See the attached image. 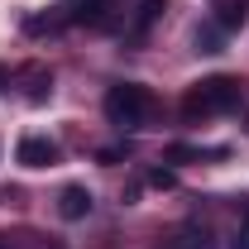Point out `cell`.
Here are the masks:
<instances>
[{"label":"cell","mask_w":249,"mask_h":249,"mask_svg":"<svg viewBox=\"0 0 249 249\" xmlns=\"http://www.w3.org/2000/svg\"><path fill=\"white\" fill-rule=\"evenodd\" d=\"M240 106H245V82L230 72H216V77H201L182 91V120L196 124V120H211V115H230Z\"/></svg>","instance_id":"obj_1"},{"label":"cell","mask_w":249,"mask_h":249,"mask_svg":"<svg viewBox=\"0 0 249 249\" xmlns=\"http://www.w3.org/2000/svg\"><path fill=\"white\" fill-rule=\"evenodd\" d=\"M101 110H106V120L115 124V129H139V124L154 115V91L144 82H115L106 91V101H101Z\"/></svg>","instance_id":"obj_2"},{"label":"cell","mask_w":249,"mask_h":249,"mask_svg":"<svg viewBox=\"0 0 249 249\" xmlns=\"http://www.w3.org/2000/svg\"><path fill=\"white\" fill-rule=\"evenodd\" d=\"M58 158H62V149L48 134H24V139L15 144V163H24V168H53Z\"/></svg>","instance_id":"obj_3"},{"label":"cell","mask_w":249,"mask_h":249,"mask_svg":"<svg viewBox=\"0 0 249 249\" xmlns=\"http://www.w3.org/2000/svg\"><path fill=\"white\" fill-rule=\"evenodd\" d=\"M115 10L120 0H72V24H87V29H110L115 24Z\"/></svg>","instance_id":"obj_4"},{"label":"cell","mask_w":249,"mask_h":249,"mask_svg":"<svg viewBox=\"0 0 249 249\" xmlns=\"http://www.w3.org/2000/svg\"><path fill=\"white\" fill-rule=\"evenodd\" d=\"M163 15H168V0H139L134 15H129V43H139V38L154 29Z\"/></svg>","instance_id":"obj_5"},{"label":"cell","mask_w":249,"mask_h":249,"mask_svg":"<svg viewBox=\"0 0 249 249\" xmlns=\"http://www.w3.org/2000/svg\"><path fill=\"white\" fill-rule=\"evenodd\" d=\"M87 211H91V192L82 182H67L58 192V216L62 220H87Z\"/></svg>","instance_id":"obj_6"},{"label":"cell","mask_w":249,"mask_h":249,"mask_svg":"<svg viewBox=\"0 0 249 249\" xmlns=\"http://www.w3.org/2000/svg\"><path fill=\"white\" fill-rule=\"evenodd\" d=\"M249 19V0H211V24L220 34H235Z\"/></svg>","instance_id":"obj_7"},{"label":"cell","mask_w":249,"mask_h":249,"mask_svg":"<svg viewBox=\"0 0 249 249\" xmlns=\"http://www.w3.org/2000/svg\"><path fill=\"white\" fill-rule=\"evenodd\" d=\"M24 82H29V101H34V106L53 91V72H48V67H38V62H34V67H24Z\"/></svg>","instance_id":"obj_8"},{"label":"cell","mask_w":249,"mask_h":249,"mask_svg":"<svg viewBox=\"0 0 249 249\" xmlns=\"http://www.w3.org/2000/svg\"><path fill=\"white\" fill-rule=\"evenodd\" d=\"M163 249H211V235H206V230H192V225H187V230H178V235H173V240H168Z\"/></svg>","instance_id":"obj_9"},{"label":"cell","mask_w":249,"mask_h":249,"mask_svg":"<svg viewBox=\"0 0 249 249\" xmlns=\"http://www.w3.org/2000/svg\"><path fill=\"white\" fill-rule=\"evenodd\" d=\"M196 53H220V29H216V24L196 29Z\"/></svg>","instance_id":"obj_10"},{"label":"cell","mask_w":249,"mask_h":249,"mask_svg":"<svg viewBox=\"0 0 249 249\" xmlns=\"http://www.w3.org/2000/svg\"><path fill=\"white\" fill-rule=\"evenodd\" d=\"M101 163H106V168H115V163H120V158H129V139H124V144H106V149H101Z\"/></svg>","instance_id":"obj_11"},{"label":"cell","mask_w":249,"mask_h":249,"mask_svg":"<svg viewBox=\"0 0 249 249\" xmlns=\"http://www.w3.org/2000/svg\"><path fill=\"white\" fill-rule=\"evenodd\" d=\"M149 187H158V192H173V187H178V173H173V168H154V173H149Z\"/></svg>","instance_id":"obj_12"},{"label":"cell","mask_w":249,"mask_h":249,"mask_svg":"<svg viewBox=\"0 0 249 249\" xmlns=\"http://www.w3.org/2000/svg\"><path fill=\"white\" fill-rule=\"evenodd\" d=\"M235 249H249V206H245V220H240V235H235Z\"/></svg>","instance_id":"obj_13"},{"label":"cell","mask_w":249,"mask_h":249,"mask_svg":"<svg viewBox=\"0 0 249 249\" xmlns=\"http://www.w3.org/2000/svg\"><path fill=\"white\" fill-rule=\"evenodd\" d=\"M5 87H10V67L0 62V91H5Z\"/></svg>","instance_id":"obj_14"},{"label":"cell","mask_w":249,"mask_h":249,"mask_svg":"<svg viewBox=\"0 0 249 249\" xmlns=\"http://www.w3.org/2000/svg\"><path fill=\"white\" fill-rule=\"evenodd\" d=\"M0 249H5V235H0Z\"/></svg>","instance_id":"obj_15"}]
</instances>
